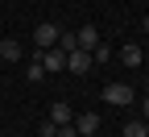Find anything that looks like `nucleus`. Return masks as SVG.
<instances>
[{"label":"nucleus","instance_id":"18","mask_svg":"<svg viewBox=\"0 0 149 137\" xmlns=\"http://www.w3.org/2000/svg\"><path fill=\"white\" fill-rule=\"evenodd\" d=\"M91 137H95V133H91Z\"/></svg>","mask_w":149,"mask_h":137},{"label":"nucleus","instance_id":"16","mask_svg":"<svg viewBox=\"0 0 149 137\" xmlns=\"http://www.w3.org/2000/svg\"><path fill=\"white\" fill-rule=\"evenodd\" d=\"M145 33H149V17H145Z\"/></svg>","mask_w":149,"mask_h":137},{"label":"nucleus","instance_id":"13","mask_svg":"<svg viewBox=\"0 0 149 137\" xmlns=\"http://www.w3.org/2000/svg\"><path fill=\"white\" fill-rule=\"evenodd\" d=\"M91 54H95V63H108V58H112V46H104V42H100Z\"/></svg>","mask_w":149,"mask_h":137},{"label":"nucleus","instance_id":"9","mask_svg":"<svg viewBox=\"0 0 149 137\" xmlns=\"http://www.w3.org/2000/svg\"><path fill=\"white\" fill-rule=\"evenodd\" d=\"M141 58H145L141 46H124V50H120V63H124V67H141Z\"/></svg>","mask_w":149,"mask_h":137},{"label":"nucleus","instance_id":"14","mask_svg":"<svg viewBox=\"0 0 149 137\" xmlns=\"http://www.w3.org/2000/svg\"><path fill=\"white\" fill-rule=\"evenodd\" d=\"M58 137H79V129L74 125H58Z\"/></svg>","mask_w":149,"mask_h":137},{"label":"nucleus","instance_id":"11","mask_svg":"<svg viewBox=\"0 0 149 137\" xmlns=\"http://www.w3.org/2000/svg\"><path fill=\"white\" fill-rule=\"evenodd\" d=\"M25 75H29V83H42V79H46V67H42V58H33Z\"/></svg>","mask_w":149,"mask_h":137},{"label":"nucleus","instance_id":"12","mask_svg":"<svg viewBox=\"0 0 149 137\" xmlns=\"http://www.w3.org/2000/svg\"><path fill=\"white\" fill-rule=\"evenodd\" d=\"M145 129H149L145 121H128L124 125V137H145Z\"/></svg>","mask_w":149,"mask_h":137},{"label":"nucleus","instance_id":"4","mask_svg":"<svg viewBox=\"0 0 149 137\" xmlns=\"http://www.w3.org/2000/svg\"><path fill=\"white\" fill-rule=\"evenodd\" d=\"M70 125L79 129V137H91V133H100V116H95V112H79Z\"/></svg>","mask_w":149,"mask_h":137},{"label":"nucleus","instance_id":"6","mask_svg":"<svg viewBox=\"0 0 149 137\" xmlns=\"http://www.w3.org/2000/svg\"><path fill=\"white\" fill-rule=\"evenodd\" d=\"M66 71H74V75L91 71V54H87V50H74V54H66Z\"/></svg>","mask_w":149,"mask_h":137},{"label":"nucleus","instance_id":"15","mask_svg":"<svg viewBox=\"0 0 149 137\" xmlns=\"http://www.w3.org/2000/svg\"><path fill=\"white\" fill-rule=\"evenodd\" d=\"M141 121L149 125V96H145V100H141Z\"/></svg>","mask_w":149,"mask_h":137},{"label":"nucleus","instance_id":"1","mask_svg":"<svg viewBox=\"0 0 149 137\" xmlns=\"http://www.w3.org/2000/svg\"><path fill=\"white\" fill-rule=\"evenodd\" d=\"M58 33H62V29L54 25V21H42V25L33 29V46H37V50H54V46H58Z\"/></svg>","mask_w":149,"mask_h":137},{"label":"nucleus","instance_id":"10","mask_svg":"<svg viewBox=\"0 0 149 137\" xmlns=\"http://www.w3.org/2000/svg\"><path fill=\"white\" fill-rule=\"evenodd\" d=\"M58 50L62 54H74V50H79V37H74V33H58Z\"/></svg>","mask_w":149,"mask_h":137},{"label":"nucleus","instance_id":"3","mask_svg":"<svg viewBox=\"0 0 149 137\" xmlns=\"http://www.w3.org/2000/svg\"><path fill=\"white\" fill-rule=\"evenodd\" d=\"M37 58H42V67H46V75L50 71H66V54L54 46V50H37Z\"/></svg>","mask_w":149,"mask_h":137},{"label":"nucleus","instance_id":"7","mask_svg":"<svg viewBox=\"0 0 149 137\" xmlns=\"http://www.w3.org/2000/svg\"><path fill=\"white\" fill-rule=\"evenodd\" d=\"M0 58H4V63H17V58H21V42H17V37H0Z\"/></svg>","mask_w":149,"mask_h":137},{"label":"nucleus","instance_id":"17","mask_svg":"<svg viewBox=\"0 0 149 137\" xmlns=\"http://www.w3.org/2000/svg\"><path fill=\"white\" fill-rule=\"evenodd\" d=\"M145 137H149V129H145Z\"/></svg>","mask_w":149,"mask_h":137},{"label":"nucleus","instance_id":"8","mask_svg":"<svg viewBox=\"0 0 149 137\" xmlns=\"http://www.w3.org/2000/svg\"><path fill=\"white\" fill-rule=\"evenodd\" d=\"M70 121H74L70 104H54V108H50V125H70Z\"/></svg>","mask_w":149,"mask_h":137},{"label":"nucleus","instance_id":"2","mask_svg":"<svg viewBox=\"0 0 149 137\" xmlns=\"http://www.w3.org/2000/svg\"><path fill=\"white\" fill-rule=\"evenodd\" d=\"M104 100L116 104V108H124V104H133V87H128V83H108L104 87Z\"/></svg>","mask_w":149,"mask_h":137},{"label":"nucleus","instance_id":"5","mask_svg":"<svg viewBox=\"0 0 149 137\" xmlns=\"http://www.w3.org/2000/svg\"><path fill=\"white\" fill-rule=\"evenodd\" d=\"M74 37H79V50H87V54L100 46V29H95V25H83V29H74Z\"/></svg>","mask_w":149,"mask_h":137}]
</instances>
